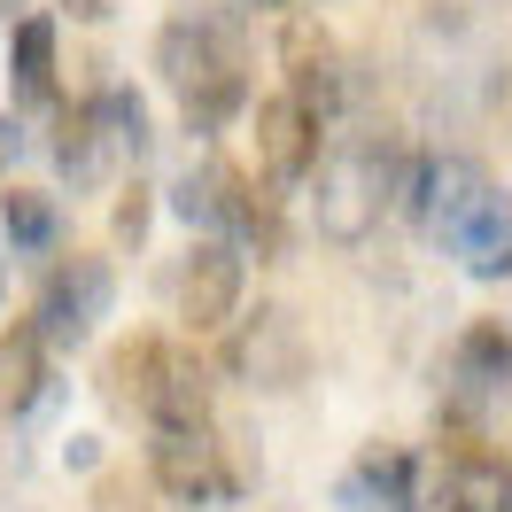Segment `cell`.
<instances>
[{"mask_svg":"<svg viewBox=\"0 0 512 512\" xmlns=\"http://www.w3.org/2000/svg\"><path fill=\"white\" fill-rule=\"evenodd\" d=\"M225 365L241 373L249 388H295L303 373H311V342H303V326H295V311H280V303H264L256 319H241V334H233V350H225Z\"/></svg>","mask_w":512,"mask_h":512,"instance_id":"5b68a950","label":"cell"},{"mask_svg":"<svg viewBox=\"0 0 512 512\" xmlns=\"http://www.w3.org/2000/svg\"><path fill=\"white\" fill-rule=\"evenodd\" d=\"M39 396H47V350L32 326H8L0 334V419H24Z\"/></svg>","mask_w":512,"mask_h":512,"instance_id":"5bb4252c","label":"cell"},{"mask_svg":"<svg viewBox=\"0 0 512 512\" xmlns=\"http://www.w3.org/2000/svg\"><path fill=\"white\" fill-rule=\"evenodd\" d=\"M0 16H24V0H0Z\"/></svg>","mask_w":512,"mask_h":512,"instance_id":"d4e9b609","label":"cell"},{"mask_svg":"<svg viewBox=\"0 0 512 512\" xmlns=\"http://www.w3.org/2000/svg\"><path fill=\"white\" fill-rule=\"evenodd\" d=\"M156 357H163V334H125L117 350L101 357V396L140 412V396H148V381H156Z\"/></svg>","mask_w":512,"mask_h":512,"instance_id":"e0dca14e","label":"cell"},{"mask_svg":"<svg viewBox=\"0 0 512 512\" xmlns=\"http://www.w3.org/2000/svg\"><path fill=\"white\" fill-rule=\"evenodd\" d=\"M156 70H163V86L179 94L187 132H225L249 109V32H241L233 8L179 0L156 32Z\"/></svg>","mask_w":512,"mask_h":512,"instance_id":"6da1fadb","label":"cell"},{"mask_svg":"<svg viewBox=\"0 0 512 512\" xmlns=\"http://www.w3.org/2000/svg\"><path fill=\"white\" fill-rule=\"evenodd\" d=\"M0 295H8V256H0Z\"/></svg>","mask_w":512,"mask_h":512,"instance_id":"484cf974","label":"cell"},{"mask_svg":"<svg viewBox=\"0 0 512 512\" xmlns=\"http://www.w3.org/2000/svg\"><path fill=\"white\" fill-rule=\"evenodd\" d=\"M280 63H288V101L303 109V117H334L342 109V55H334V39H326V24H311V16H295L288 39H280Z\"/></svg>","mask_w":512,"mask_h":512,"instance_id":"ba28073f","label":"cell"},{"mask_svg":"<svg viewBox=\"0 0 512 512\" xmlns=\"http://www.w3.org/2000/svg\"><path fill=\"white\" fill-rule=\"evenodd\" d=\"M55 163H63V179L70 187H101L109 179V140H101L94 125V101H78V109H63V125H55Z\"/></svg>","mask_w":512,"mask_h":512,"instance_id":"9a60e30c","label":"cell"},{"mask_svg":"<svg viewBox=\"0 0 512 512\" xmlns=\"http://www.w3.org/2000/svg\"><path fill=\"white\" fill-rule=\"evenodd\" d=\"M404 489H412V458L373 443L350 474H342V505L350 512H404Z\"/></svg>","mask_w":512,"mask_h":512,"instance_id":"4fadbf2b","label":"cell"},{"mask_svg":"<svg viewBox=\"0 0 512 512\" xmlns=\"http://www.w3.org/2000/svg\"><path fill=\"white\" fill-rule=\"evenodd\" d=\"M512 404V334L505 319H474L450 357V419H481Z\"/></svg>","mask_w":512,"mask_h":512,"instance_id":"277c9868","label":"cell"},{"mask_svg":"<svg viewBox=\"0 0 512 512\" xmlns=\"http://www.w3.org/2000/svg\"><path fill=\"white\" fill-rule=\"evenodd\" d=\"M70 16H78V24H101V16H109V0H63Z\"/></svg>","mask_w":512,"mask_h":512,"instance_id":"603a6c76","label":"cell"},{"mask_svg":"<svg viewBox=\"0 0 512 512\" xmlns=\"http://www.w3.org/2000/svg\"><path fill=\"white\" fill-rule=\"evenodd\" d=\"M225 187H233V171L225 163H202V171H187L179 187H171V210L187 225H202V241H218V225H225Z\"/></svg>","mask_w":512,"mask_h":512,"instance_id":"d6986e66","label":"cell"},{"mask_svg":"<svg viewBox=\"0 0 512 512\" xmlns=\"http://www.w3.org/2000/svg\"><path fill=\"white\" fill-rule=\"evenodd\" d=\"M140 412L156 419V435H210V373H202L187 350L163 342L156 381H148V396H140Z\"/></svg>","mask_w":512,"mask_h":512,"instance_id":"30bf717a","label":"cell"},{"mask_svg":"<svg viewBox=\"0 0 512 512\" xmlns=\"http://www.w3.org/2000/svg\"><path fill=\"white\" fill-rule=\"evenodd\" d=\"M94 101V125H101V140H109V156H148V101L132 94V86H101V94H86Z\"/></svg>","mask_w":512,"mask_h":512,"instance_id":"ac0fdd59","label":"cell"},{"mask_svg":"<svg viewBox=\"0 0 512 512\" xmlns=\"http://www.w3.org/2000/svg\"><path fill=\"white\" fill-rule=\"evenodd\" d=\"M241 8H295V0H241Z\"/></svg>","mask_w":512,"mask_h":512,"instance_id":"cb8c5ba5","label":"cell"},{"mask_svg":"<svg viewBox=\"0 0 512 512\" xmlns=\"http://www.w3.org/2000/svg\"><path fill=\"white\" fill-rule=\"evenodd\" d=\"M148 218H156V202H148V187H132L125 202H117V241L140 249V241H148Z\"/></svg>","mask_w":512,"mask_h":512,"instance_id":"44dd1931","label":"cell"},{"mask_svg":"<svg viewBox=\"0 0 512 512\" xmlns=\"http://www.w3.org/2000/svg\"><path fill=\"white\" fill-rule=\"evenodd\" d=\"M0 225H8V249H24V256H47L63 241V210H55V194H39V187L0 194Z\"/></svg>","mask_w":512,"mask_h":512,"instance_id":"2e32d148","label":"cell"},{"mask_svg":"<svg viewBox=\"0 0 512 512\" xmlns=\"http://www.w3.org/2000/svg\"><path fill=\"white\" fill-rule=\"evenodd\" d=\"M256 171L280 179V187L319 171V117H303L288 94H264V101H256Z\"/></svg>","mask_w":512,"mask_h":512,"instance_id":"9c48e42d","label":"cell"},{"mask_svg":"<svg viewBox=\"0 0 512 512\" xmlns=\"http://www.w3.org/2000/svg\"><path fill=\"white\" fill-rule=\"evenodd\" d=\"M109 295H117V280H109L101 256H63V264L39 280V303H32L39 350H78V342L94 334V319H109Z\"/></svg>","mask_w":512,"mask_h":512,"instance_id":"3957f363","label":"cell"},{"mask_svg":"<svg viewBox=\"0 0 512 512\" xmlns=\"http://www.w3.org/2000/svg\"><path fill=\"white\" fill-rule=\"evenodd\" d=\"M8 86L24 109H47L55 101V16H16V39H8Z\"/></svg>","mask_w":512,"mask_h":512,"instance_id":"7c38bea8","label":"cell"},{"mask_svg":"<svg viewBox=\"0 0 512 512\" xmlns=\"http://www.w3.org/2000/svg\"><path fill=\"white\" fill-rule=\"evenodd\" d=\"M16 148H24V125H16V117H0V179H8V163H16Z\"/></svg>","mask_w":512,"mask_h":512,"instance_id":"7402d4cb","label":"cell"},{"mask_svg":"<svg viewBox=\"0 0 512 512\" xmlns=\"http://www.w3.org/2000/svg\"><path fill=\"white\" fill-rule=\"evenodd\" d=\"M443 241L474 280H505L512 272V194H497V187L474 194V202L443 225Z\"/></svg>","mask_w":512,"mask_h":512,"instance_id":"8fae6325","label":"cell"},{"mask_svg":"<svg viewBox=\"0 0 512 512\" xmlns=\"http://www.w3.org/2000/svg\"><path fill=\"white\" fill-rule=\"evenodd\" d=\"M241 288H249V256H233L225 241H194L179 264V319L194 334H218L241 311Z\"/></svg>","mask_w":512,"mask_h":512,"instance_id":"8992f818","label":"cell"},{"mask_svg":"<svg viewBox=\"0 0 512 512\" xmlns=\"http://www.w3.org/2000/svg\"><path fill=\"white\" fill-rule=\"evenodd\" d=\"M86 512H156V489L132 474H101L94 497H86Z\"/></svg>","mask_w":512,"mask_h":512,"instance_id":"ffe728a7","label":"cell"},{"mask_svg":"<svg viewBox=\"0 0 512 512\" xmlns=\"http://www.w3.org/2000/svg\"><path fill=\"white\" fill-rule=\"evenodd\" d=\"M396 163H404V148H388V140H350V148H334V156L319 163L311 218H319L326 241L357 249V241L381 225L388 194H396Z\"/></svg>","mask_w":512,"mask_h":512,"instance_id":"7a4b0ae2","label":"cell"},{"mask_svg":"<svg viewBox=\"0 0 512 512\" xmlns=\"http://www.w3.org/2000/svg\"><path fill=\"white\" fill-rule=\"evenodd\" d=\"M225 443H210V435H156V450H148V474H156L163 497H179V505H225L233 489H241V474L218 458Z\"/></svg>","mask_w":512,"mask_h":512,"instance_id":"52a82bcc","label":"cell"}]
</instances>
